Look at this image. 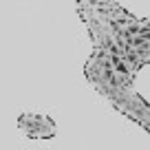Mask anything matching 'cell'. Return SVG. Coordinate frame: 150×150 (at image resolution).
I'll return each mask as SVG.
<instances>
[{"instance_id": "cell-1", "label": "cell", "mask_w": 150, "mask_h": 150, "mask_svg": "<svg viewBox=\"0 0 150 150\" xmlns=\"http://www.w3.org/2000/svg\"><path fill=\"white\" fill-rule=\"evenodd\" d=\"M18 128L20 132H24L31 139H47L55 132L53 122L47 115H40V112H22L18 117Z\"/></svg>"}]
</instances>
